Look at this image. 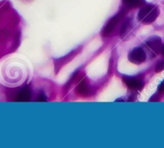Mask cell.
<instances>
[{"mask_svg": "<svg viewBox=\"0 0 164 148\" xmlns=\"http://www.w3.org/2000/svg\"><path fill=\"white\" fill-rule=\"evenodd\" d=\"M158 14H159V10L158 7L152 5H146L140 9L137 18L139 22L148 24L154 22L156 18H158Z\"/></svg>", "mask_w": 164, "mask_h": 148, "instance_id": "6da1fadb", "label": "cell"}, {"mask_svg": "<svg viewBox=\"0 0 164 148\" xmlns=\"http://www.w3.org/2000/svg\"><path fill=\"white\" fill-rule=\"evenodd\" d=\"M123 12H119L118 14H116L115 16L112 17V18L110 19L109 22L107 23V25L104 26V28L103 29L101 35L103 37L109 36V35L113 32L116 26L118 25V23L121 20V18L123 17Z\"/></svg>", "mask_w": 164, "mask_h": 148, "instance_id": "7a4b0ae2", "label": "cell"}, {"mask_svg": "<svg viewBox=\"0 0 164 148\" xmlns=\"http://www.w3.org/2000/svg\"><path fill=\"white\" fill-rule=\"evenodd\" d=\"M146 59V53L140 47L133 49L128 55V59L130 62L135 64H140L145 62Z\"/></svg>", "mask_w": 164, "mask_h": 148, "instance_id": "3957f363", "label": "cell"}, {"mask_svg": "<svg viewBox=\"0 0 164 148\" xmlns=\"http://www.w3.org/2000/svg\"><path fill=\"white\" fill-rule=\"evenodd\" d=\"M146 45L148 47L151 49L152 51H154L156 54H158L159 52H162V40L160 39L159 37L155 36V37H151L150 39H148L146 41Z\"/></svg>", "mask_w": 164, "mask_h": 148, "instance_id": "277c9868", "label": "cell"}, {"mask_svg": "<svg viewBox=\"0 0 164 148\" xmlns=\"http://www.w3.org/2000/svg\"><path fill=\"white\" fill-rule=\"evenodd\" d=\"M123 82L129 88L134 90H141L143 87V83L142 81L135 78L123 77Z\"/></svg>", "mask_w": 164, "mask_h": 148, "instance_id": "5b68a950", "label": "cell"}, {"mask_svg": "<svg viewBox=\"0 0 164 148\" xmlns=\"http://www.w3.org/2000/svg\"><path fill=\"white\" fill-rule=\"evenodd\" d=\"M31 96V92L28 87H25L17 95L16 101L18 102H27L30 100Z\"/></svg>", "mask_w": 164, "mask_h": 148, "instance_id": "8992f818", "label": "cell"}, {"mask_svg": "<svg viewBox=\"0 0 164 148\" xmlns=\"http://www.w3.org/2000/svg\"><path fill=\"white\" fill-rule=\"evenodd\" d=\"M123 4L129 8H136L145 5V0H122Z\"/></svg>", "mask_w": 164, "mask_h": 148, "instance_id": "52a82bcc", "label": "cell"}, {"mask_svg": "<svg viewBox=\"0 0 164 148\" xmlns=\"http://www.w3.org/2000/svg\"><path fill=\"white\" fill-rule=\"evenodd\" d=\"M76 91H77L78 93H79V95H89L90 93L89 87H88L87 83H86L84 80L80 82V83L77 86Z\"/></svg>", "mask_w": 164, "mask_h": 148, "instance_id": "ba28073f", "label": "cell"}, {"mask_svg": "<svg viewBox=\"0 0 164 148\" xmlns=\"http://www.w3.org/2000/svg\"><path fill=\"white\" fill-rule=\"evenodd\" d=\"M164 70V60L162 61L159 62V63L157 64L155 67V71L156 72H160V71H162Z\"/></svg>", "mask_w": 164, "mask_h": 148, "instance_id": "9c48e42d", "label": "cell"}, {"mask_svg": "<svg viewBox=\"0 0 164 148\" xmlns=\"http://www.w3.org/2000/svg\"><path fill=\"white\" fill-rule=\"evenodd\" d=\"M158 92L161 94L164 93V80L162 82V83H160L159 85H158Z\"/></svg>", "mask_w": 164, "mask_h": 148, "instance_id": "30bf717a", "label": "cell"}, {"mask_svg": "<svg viewBox=\"0 0 164 148\" xmlns=\"http://www.w3.org/2000/svg\"><path fill=\"white\" fill-rule=\"evenodd\" d=\"M46 98H45V96L43 95H40V96H39V98L38 99V101H40V102H44L46 101Z\"/></svg>", "mask_w": 164, "mask_h": 148, "instance_id": "8fae6325", "label": "cell"}, {"mask_svg": "<svg viewBox=\"0 0 164 148\" xmlns=\"http://www.w3.org/2000/svg\"><path fill=\"white\" fill-rule=\"evenodd\" d=\"M162 54L164 55V45H163V47H162Z\"/></svg>", "mask_w": 164, "mask_h": 148, "instance_id": "7c38bea8", "label": "cell"}]
</instances>
